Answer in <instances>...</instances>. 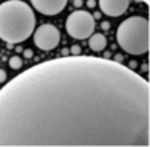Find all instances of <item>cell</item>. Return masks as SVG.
Returning a JSON list of instances; mask_svg holds the SVG:
<instances>
[{
    "instance_id": "cell-1",
    "label": "cell",
    "mask_w": 150,
    "mask_h": 147,
    "mask_svg": "<svg viewBox=\"0 0 150 147\" xmlns=\"http://www.w3.org/2000/svg\"><path fill=\"white\" fill-rule=\"evenodd\" d=\"M150 84L97 56H62L0 88V147H149Z\"/></svg>"
},
{
    "instance_id": "cell-2",
    "label": "cell",
    "mask_w": 150,
    "mask_h": 147,
    "mask_svg": "<svg viewBox=\"0 0 150 147\" xmlns=\"http://www.w3.org/2000/svg\"><path fill=\"white\" fill-rule=\"evenodd\" d=\"M35 28V15L31 6L21 0H8L0 5V38L18 44L30 38Z\"/></svg>"
},
{
    "instance_id": "cell-3",
    "label": "cell",
    "mask_w": 150,
    "mask_h": 147,
    "mask_svg": "<svg viewBox=\"0 0 150 147\" xmlns=\"http://www.w3.org/2000/svg\"><path fill=\"white\" fill-rule=\"evenodd\" d=\"M149 19L144 16L127 18L116 31V41L119 47L128 54H144L149 52Z\"/></svg>"
},
{
    "instance_id": "cell-4",
    "label": "cell",
    "mask_w": 150,
    "mask_h": 147,
    "mask_svg": "<svg viewBox=\"0 0 150 147\" xmlns=\"http://www.w3.org/2000/svg\"><path fill=\"white\" fill-rule=\"evenodd\" d=\"M65 28L68 31V34L72 38L77 40H86L88 38L96 28V19L93 18V15L87 11H75L72 12L65 24Z\"/></svg>"
},
{
    "instance_id": "cell-5",
    "label": "cell",
    "mask_w": 150,
    "mask_h": 147,
    "mask_svg": "<svg viewBox=\"0 0 150 147\" xmlns=\"http://www.w3.org/2000/svg\"><path fill=\"white\" fill-rule=\"evenodd\" d=\"M60 43V31L52 24L40 25L34 33V44L40 50H53Z\"/></svg>"
},
{
    "instance_id": "cell-6",
    "label": "cell",
    "mask_w": 150,
    "mask_h": 147,
    "mask_svg": "<svg viewBox=\"0 0 150 147\" xmlns=\"http://www.w3.org/2000/svg\"><path fill=\"white\" fill-rule=\"evenodd\" d=\"M31 3L37 12L47 16H53L60 13L66 8L68 0H31Z\"/></svg>"
},
{
    "instance_id": "cell-7",
    "label": "cell",
    "mask_w": 150,
    "mask_h": 147,
    "mask_svg": "<svg viewBox=\"0 0 150 147\" xmlns=\"http://www.w3.org/2000/svg\"><path fill=\"white\" fill-rule=\"evenodd\" d=\"M99 6L105 15L118 18L129 8V0H99Z\"/></svg>"
},
{
    "instance_id": "cell-8",
    "label": "cell",
    "mask_w": 150,
    "mask_h": 147,
    "mask_svg": "<svg viewBox=\"0 0 150 147\" xmlns=\"http://www.w3.org/2000/svg\"><path fill=\"white\" fill-rule=\"evenodd\" d=\"M108 44V40L103 34L97 33V34H91L90 35V40H88V46L93 52H103L105 47Z\"/></svg>"
},
{
    "instance_id": "cell-9",
    "label": "cell",
    "mask_w": 150,
    "mask_h": 147,
    "mask_svg": "<svg viewBox=\"0 0 150 147\" xmlns=\"http://www.w3.org/2000/svg\"><path fill=\"white\" fill-rule=\"evenodd\" d=\"M9 66H11L12 69H21V68H22V60H21V57H19V56H12V57L9 59Z\"/></svg>"
},
{
    "instance_id": "cell-10",
    "label": "cell",
    "mask_w": 150,
    "mask_h": 147,
    "mask_svg": "<svg viewBox=\"0 0 150 147\" xmlns=\"http://www.w3.org/2000/svg\"><path fill=\"white\" fill-rule=\"evenodd\" d=\"M69 54H71V56H80V54H81V47H80L78 44H74V46L71 47V50H69Z\"/></svg>"
},
{
    "instance_id": "cell-11",
    "label": "cell",
    "mask_w": 150,
    "mask_h": 147,
    "mask_svg": "<svg viewBox=\"0 0 150 147\" xmlns=\"http://www.w3.org/2000/svg\"><path fill=\"white\" fill-rule=\"evenodd\" d=\"M6 78H8V75H6V71L0 69V84L5 83V81H6Z\"/></svg>"
},
{
    "instance_id": "cell-12",
    "label": "cell",
    "mask_w": 150,
    "mask_h": 147,
    "mask_svg": "<svg viewBox=\"0 0 150 147\" xmlns=\"http://www.w3.org/2000/svg\"><path fill=\"white\" fill-rule=\"evenodd\" d=\"M24 56H25V59H31L34 56V53L31 49H27V50H24Z\"/></svg>"
},
{
    "instance_id": "cell-13",
    "label": "cell",
    "mask_w": 150,
    "mask_h": 147,
    "mask_svg": "<svg viewBox=\"0 0 150 147\" xmlns=\"http://www.w3.org/2000/svg\"><path fill=\"white\" fill-rule=\"evenodd\" d=\"M115 62H118V63H122V60H124V56L122 54H115Z\"/></svg>"
},
{
    "instance_id": "cell-14",
    "label": "cell",
    "mask_w": 150,
    "mask_h": 147,
    "mask_svg": "<svg viewBox=\"0 0 150 147\" xmlns=\"http://www.w3.org/2000/svg\"><path fill=\"white\" fill-rule=\"evenodd\" d=\"M74 6L75 8H81L83 6V0H74Z\"/></svg>"
},
{
    "instance_id": "cell-15",
    "label": "cell",
    "mask_w": 150,
    "mask_h": 147,
    "mask_svg": "<svg viewBox=\"0 0 150 147\" xmlns=\"http://www.w3.org/2000/svg\"><path fill=\"white\" fill-rule=\"evenodd\" d=\"M102 28H103V30H105V31H108V30H109V28H110V24H109V22H106V21H105V22H102Z\"/></svg>"
},
{
    "instance_id": "cell-16",
    "label": "cell",
    "mask_w": 150,
    "mask_h": 147,
    "mask_svg": "<svg viewBox=\"0 0 150 147\" xmlns=\"http://www.w3.org/2000/svg\"><path fill=\"white\" fill-rule=\"evenodd\" d=\"M128 68H129V69H135V68H137V62H135V60H131L129 65H128Z\"/></svg>"
},
{
    "instance_id": "cell-17",
    "label": "cell",
    "mask_w": 150,
    "mask_h": 147,
    "mask_svg": "<svg viewBox=\"0 0 150 147\" xmlns=\"http://www.w3.org/2000/svg\"><path fill=\"white\" fill-rule=\"evenodd\" d=\"M87 5H88V8H94L96 6V2H94V0H88Z\"/></svg>"
},
{
    "instance_id": "cell-18",
    "label": "cell",
    "mask_w": 150,
    "mask_h": 147,
    "mask_svg": "<svg viewBox=\"0 0 150 147\" xmlns=\"http://www.w3.org/2000/svg\"><path fill=\"white\" fill-rule=\"evenodd\" d=\"M62 56H69V50L68 49H62Z\"/></svg>"
},
{
    "instance_id": "cell-19",
    "label": "cell",
    "mask_w": 150,
    "mask_h": 147,
    "mask_svg": "<svg viewBox=\"0 0 150 147\" xmlns=\"http://www.w3.org/2000/svg\"><path fill=\"white\" fill-rule=\"evenodd\" d=\"M100 16H102V13H100V12H96V13L93 15V18H94V19H99Z\"/></svg>"
},
{
    "instance_id": "cell-20",
    "label": "cell",
    "mask_w": 150,
    "mask_h": 147,
    "mask_svg": "<svg viewBox=\"0 0 150 147\" xmlns=\"http://www.w3.org/2000/svg\"><path fill=\"white\" fill-rule=\"evenodd\" d=\"M141 71H143V72H147V63H143V65H141Z\"/></svg>"
},
{
    "instance_id": "cell-21",
    "label": "cell",
    "mask_w": 150,
    "mask_h": 147,
    "mask_svg": "<svg viewBox=\"0 0 150 147\" xmlns=\"http://www.w3.org/2000/svg\"><path fill=\"white\" fill-rule=\"evenodd\" d=\"M110 57V53L109 52H105V59H109Z\"/></svg>"
},
{
    "instance_id": "cell-22",
    "label": "cell",
    "mask_w": 150,
    "mask_h": 147,
    "mask_svg": "<svg viewBox=\"0 0 150 147\" xmlns=\"http://www.w3.org/2000/svg\"><path fill=\"white\" fill-rule=\"evenodd\" d=\"M138 2V0H137ZM140 2H143V3H149V0H140Z\"/></svg>"
}]
</instances>
